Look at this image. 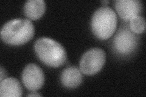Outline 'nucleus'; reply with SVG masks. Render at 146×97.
I'll use <instances>...</instances> for the list:
<instances>
[{
  "mask_svg": "<svg viewBox=\"0 0 146 97\" xmlns=\"http://www.w3.org/2000/svg\"><path fill=\"white\" fill-rule=\"evenodd\" d=\"M35 27L29 20L17 18L3 26L1 38L9 45L19 46L28 42L34 35Z\"/></svg>",
  "mask_w": 146,
  "mask_h": 97,
  "instance_id": "1",
  "label": "nucleus"
},
{
  "mask_svg": "<svg viewBox=\"0 0 146 97\" xmlns=\"http://www.w3.org/2000/svg\"><path fill=\"white\" fill-rule=\"evenodd\" d=\"M34 49L40 61L48 66L60 67L66 61L65 48L53 39L47 37L37 39L34 44Z\"/></svg>",
  "mask_w": 146,
  "mask_h": 97,
  "instance_id": "2",
  "label": "nucleus"
},
{
  "mask_svg": "<svg viewBox=\"0 0 146 97\" xmlns=\"http://www.w3.org/2000/svg\"><path fill=\"white\" fill-rule=\"evenodd\" d=\"M117 23L116 12L109 7H101L95 11L91 18V27L100 40L110 38L115 32Z\"/></svg>",
  "mask_w": 146,
  "mask_h": 97,
  "instance_id": "3",
  "label": "nucleus"
},
{
  "mask_svg": "<svg viewBox=\"0 0 146 97\" xmlns=\"http://www.w3.org/2000/svg\"><path fill=\"white\" fill-rule=\"evenodd\" d=\"M106 61V53L100 48L91 49L86 52L80 61V71L84 74L93 75L101 71Z\"/></svg>",
  "mask_w": 146,
  "mask_h": 97,
  "instance_id": "4",
  "label": "nucleus"
},
{
  "mask_svg": "<svg viewBox=\"0 0 146 97\" xmlns=\"http://www.w3.org/2000/svg\"><path fill=\"white\" fill-rule=\"evenodd\" d=\"M139 42L138 36L128 27H123L118 31L113 41L116 51L122 55L131 53L136 49Z\"/></svg>",
  "mask_w": 146,
  "mask_h": 97,
  "instance_id": "5",
  "label": "nucleus"
},
{
  "mask_svg": "<svg viewBox=\"0 0 146 97\" xmlns=\"http://www.w3.org/2000/svg\"><path fill=\"white\" fill-rule=\"evenodd\" d=\"M22 81L27 89L36 92L42 88L44 84V73L36 64H29L23 71Z\"/></svg>",
  "mask_w": 146,
  "mask_h": 97,
  "instance_id": "6",
  "label": "nucleus"
},
{
  "mask_svg": "<svg viewBox=\"0 0 146 97\" xmlns=\"http://www.w3.org/2000/svg\"><path fill=\"white\" fill-rule=\"evenodd\" d=\"M115 6L118 14L126 21L139 15L143 10L142 3L139 0H117Z\"/></svg>",
  "mask_w": 146,
  "mask_h": 97,
  "instance_id": "7",
  "label": "nucleus"
},
{
  "mask_svg": "<svg viewBox=\"0 0 146 97\" xmlns=\"http://www.w3.org/2000/svg\"><path fill=\"white\" fill-rule=\"evenodd\" d=\"M83 80V76L79 69L76 66L68 67L64 69L60 76L62 84L67 88L74 89Z\"/></svg>",
  "mask_w": 146,
  "mask_h": 97,
  "instance_id": "8",
  "label": "nucleus"
},
{
  "mask_svg": "<svg viewBox=\"0 0 146 97\" xmlns=\"http://www.w3.org/2000/svg\"><path fill=\"white\" fill-rule=\"evenodd\" d=\"M23 90L19 81L15 78H4L0 83V96L1 97H19Z\"/></svg>",
  "mask_w": 146,
  "mask_h": 97,
  "instance_id": "9",
  "label": "nucleus"
},
{
  "mask_svg": "<svg viewBox=\"0 0 146 97\" xmlns=\"http://www.w3.org/2000/svg\"><path fill=\"white\" fill-rule=\"evenodd\" d=\"M24 13L32 20L42 17L46 11V3L43 0H28L24 5Z\"/></svg>",
  "mask_w": 146,
  "mask_h": 97,
  "instance_id": "10",
  "label": "nucleus"
},
{
  "mask_svg": "<svg viewBox=\"0 0 146 97\" xmlns=\"http://www.w3.org/2000/svg\"><path fill=\"white\" fill-rule=\"evenodd\" d=\"M145 25V18L141 15L135 16L130 20V29L136 34L144 32Z\"/></svg>",
  "mask_w": 146,
  "mask_h": 97,
  "instance_id": "11",
  "label": "nucleus"
},
{
  "mask_svg": "<svg viewBox=\"0 0 146 97\" xmlns=\"http://www.w3.org/2000/svg\"><path fill=\"white\" fill-rule=\"evenodd\" d=\"M0 73H1V77H0V80H1V81L4 80V78H5L7 76V73L5 71V69H4V68L1 66V71H0Z\"/></svg>",
  "mask_w": 146,
  "mask_h": 97,
  "instance_id": "12",
  "label": "nucleus"
},
{
  "mask_svg": "<svg viewBox=\"0 0 146 97\" xmlns=\"http://www.w3.org/2000/svg\"><path fill=\"white\" fill-rule=\"evenodd\" d=\"M27 96H42V95L37 93H31L27 95Z\"/></svg>",
  "mask_w": 146,
  "mask_h": 97,
  "instance_id": "13",
  "label": "nucleus"
},
{
  "mask_svg": "<svg viewBox=\"0 0 146 97\" xmlns=\"http://www.w3.org/2000/svg\"><path fill=\"white\" fill-rule=\"evenodd\" d=\"M101 3H102V4H108L110 3V1H108V0H107V1H101Z\"/></svg>",
  "mask_w": 146,
  "mask_h": 97,
  "instance_id": "14",
  "label": "nucleus"
}]
</instances>
